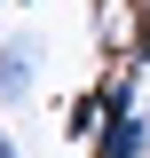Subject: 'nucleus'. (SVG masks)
<instances>
[{
  "label": "nucleus",
  "mask_w": 150,
  "mask_h": 158,
  "mask_svg": "<svg viewBox=\"0 0 150 158\" xmlns=\"http://www.w3.org/2000/svg\"><path fill=\"white\" fill-rule=\"evenodd\" d=\"M40 32H16V40H0V111H16L24 95H32V79H40Z\"/></svg>",
  "instance_id": "obj_1"
},
{
  "label": "nucleus",
  "mask_w": 150,
  "mask_h": 158,
  "mask_svg": "<svg viewBox=\"0 0 150 158\" xmlns=\"http://www.w3.org/2000/svg\"><path fill=\"white\" fill-rule=\"evenodd\" d=\"M95 158H150V111H119L95 142Z\"/></svg>",
  "instance_id": "obj_2"
},
{
  "label": "nucleus",
  "mask_w": 150,
  "mask_h": 158,
  "mask_svg": "<svg viewBox=\"0 0 150 158\" xmlns=\"http://www.w3.org/2000/svg\"><path fill=\"white\" fill-rule=\"evenodd\" d=\"M103 127H111V103H103V87H87V95L63 111V135L71 142H103Z\"/></svg>",
  "instance_id": "obj_3"
},
{
  "label": "nucleus",
  "mask_w": 150,
  "mask_h": 158,
  "mask_svg": "<svg viewBox=\"0 0 150 158\" xmlns=\"http://www.w3.org/2000/svg\"><path fill=\"white\" fill-rule=\"evenodd\" d=\"M0 158H24V142H16V135H8V127H0Z\"/></svg>",
  "instance_id": "obj_4"
}]
</instances>
